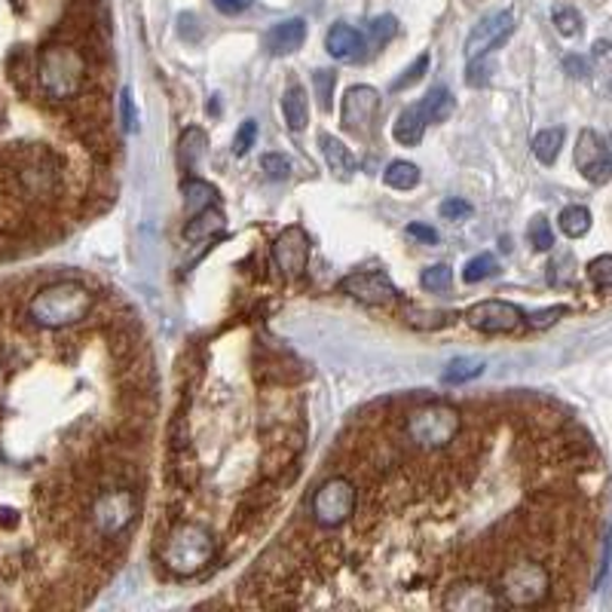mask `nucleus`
Wrapping results in <instances>:
<instances>
[{
	"label": "nucleus",
	"mask_w": 612,
	"mask_h": 612,
	"mask_svg": "<svg viewBox=\"0 0 612 612\" xmlns=\"http://www.w3.org/2000/svg\"><path fill=\"white\" fill-rule=\"evenodd\" d=\"M92 306H95V294L80 282H52L31 297L28 316L37 328L59 331V328L84 322L92 313Z\"/></svg>",
	"instance_id": "nucleus-1"
},
{
	"label": "nucleus",
	"mask_w": 612,
	"mask_h": 612,
	"mask_svg": "<svg viewBox=\"0 0 612 612\" xmlns=\"http://www.w3.org/2000/svg\"><path fill=\"white\" fill-rule=\"evenodd\" d=\"M37 86L52 102H71L86 86V55L71 43H50L37 55Z\"/></svg>",
	"instance_id": "nucleus-2"
},
{
	"label": "nucleus",
	"mask_w": 612,
	"mask_h": 612,
	"mask_svg": "<svg viewBox=\"0 0 612 612\" xmlns=\"http://www.w3.org/2000/svg\"><path fill=\"white\" fill-rule=\"evenodd\" d=\"M215 551H218L215 533L200 521H184L169 533L163 548V563L178 576H196L215 561Z\"/></svg>",
	"instance_id": "nucleus-3"
},
{
	"label": "nucleus",
	"mask_w": 612,
	"mask_h": 612,
	"mask_svg": "<svg viewBox=\"0 0 612 612\" xmlns=\"http://www.w3.org/2000/svg\"><path fill=\"white\" fill-rule=\"evenodd\" d=\"M551 573L548 566L533 558H524V561L509 563L499 576V588L496 595L502 600V607H518V610H527V607H543L551 597Z\"/></svg>",
	"instance_id": "nucleus-4"
},
{
	"label": "nucleus",
	"mask_w": 612,
	"mask_h": 612,
	"mask_svg": "<svg viewBox=\"0 0 612 612\" xmlns=\"http://www.w3.org/2000/svg\"><path fill=\"white\" fill-rule=\"evenodd\" d=\"M459 429H462L459 410L454 405H444V401L425 405L408 417V438L420 450H442L457 438Z\"/></svg>",
	"instance_id": "nucleus-5"
},
{
	"label": "nucleus",
	"mask_w": 612,
	"mask_h": 612,
	"mask_svg": "<svg viewBox=\"0 0 612 612\" xmlns=\"http://www.w3.org/2000/svg\"><path fill=\"white\" fill-rule=\"evenodd\" d=\"M138 509H141V502H138L136 490H129V487H107V490H102V494L92 499V509H89L92 527L104 539H114L123 530L132 527Z\"/></svg>",
	"instance_id": "nucleus-6"
},
{
	"label": "nucleus",
	"mask_w": 612,
	"mask_h": 612,
	"mask_svg": "<svg viewBox=\"0 0 612 612\" xmlns=\"http://www.w3.org/2000/svg\"><path fill=\"white\" fill-rule=\"evenodd\" d=\"M356 511V487L349 477H328L313 494V521L319 527H341Z\"/></svg>",
	"instance_id": "nucleus-7"
},
{
	"label": "nucleus",
	"mask_w": 612,
	"mask_h": 612,
	"mask_svg": "<svg viewBox=\"0 0 612 612\" xmlns=\"http://www.w3.org/2000/svg\"><path fill=\"white\" fill-rule=\"evenodd\" d=\"M466 322L477 328V331H484V334H511L527 319L509 301H481V304H475L466 313Z\"/></svg>",
	"instance_id": "nucleus-8"
},
{
	"label": "nucleus",
	"mask_w": 612,
	"mask_h": 612,
	"mask_svg": "<svg viewBox=\"0 0 612 612\" xmlns=\"http://www.w3.org/2000/svg\"><path fill=\"white\" fill-rule=\"evenodd\" d=\"M343 294L356 297L358 304L368 306H390L398 301V291L392 285V279L383 270L349 272L341 282Z\"/></svg>",
	"instance_id": "nucleus-9"
},
{
	"label": "nucleus",
	"mask_w": 612,
	"mask_h": 612,
	"mask_svg": "<svg viewBox=\"0 0 612 612\" xmlns=\"http://www.w3.org/2000/svg\"><path fill=\"white\" fill-rule=\"evenodd\" d=\"M511 31H514V13L511 10H499V13L481 18L466 40V59H481V55L494 52L499 43L509 40Z\"/></svg>",
	"instance_id": "nucleus-10"
},
{
	"label": "nucleus",
	"mask_w": 612,
	"mask_h": 612,
	"mask_svg": "<svg viewBox=\"0 0 612 612\" xmlns=\"http://www.w3.org/2000/svg\"><path fill=\"white\" fill-rule=\"evenodd\" d=\"M377 107H380V92L374 86H353L346 89L341 107V126L353 136H365L371 119H374Z\"/></svg>",
	"instance_id": "nucleus-11"
},
{
	"label": "nucleus",
	"mask_w": 612,
	"mask_h": 612,
	"mask_svg": "<svg viewBox=\"0 0 612 612\" xmlns=\"http://www.w3.org/2000/svg\"><path fill=\"white\" fill-rule=\"evenodd\" d=\"M576 166L591 184L612 181V156L607 151V141H600L595 129H585L576 144Z\"/></svg>",
	"instance_id": "nucleus-12"
},
{
	"label": "nucleus",
	"mask_w": 612,
	"mask_h": 612,
	"mask_svg": "<svg viewBox=\"0 0 612 612\" xmlns=\"http://www.w3.org/2000/svg\"><path fill=\"white\" fill-rule=\"evenodd\" d=\"M272 260L276 267L285 272L289 279L304 276L306 264H309V237L304 227H289L285 233H279L272 242Z\"/></svg>",
	"instance_id": "nucleus-13"
},
{
	"label": "nucleus",
	"mask_w": 612,
	"mask_h": 612,
	"mask_svg": "<svg viewBox=\"0 0 612 612\" xmlns=\"http://www.w3.org/2000/svg\"><path fill=\"white\" fill-rule=\"evenodd\" d=\"M444 610L457 612H481V610H496L502 607V600L496 595L494 588H487L484 582H454L442 597Z\"/></svg>",
	"instance_id": "nucleus-14"
},
{
	"label": "nucleus",
	"mask_w": 612,
	"mask_h": 612,
	"mask_svg": "<svg viewBox=\"0 0 612 612\" xmlns=\"http://www.w3.org/2000/svg\"><path fill=\"white\" fill-rule=\"evenodd\" d=\"M306 40V22L304 18H289V22H279L272 25L267 37H264V47L270 50V55H291L304 47Z\"/></svg>",
	"instance_id": "nucleus-15"
},
{
	"label": "nucleus",
	"mask_w": 612,
	"mask_h": 612,
	"mask_svg": "<svg viewBox=\"0 0 612 612\" xmlns=\"http://www.w3.org/2000/svg\"><path fill=\"white\" fill-rule=\"evenodd\" d=\"M319 148H322L328 169L334 171L337 178L346 181V178L356 171V156H353V151L343 144L341 138H334L331 132H319Z\"/></svg>",
	"instance_id": "nucleus-16"
},
{
	"label": "nucleus",
	"mask_w": 612,
	"mask_h": 612,
	"mask_svg": "<svg viewBox=\"0 0 612 612\" xmlns=\"http://www.w3.org/2000/svg\"><path fill=\"white\" fill-rule=\"evenodd\" d=\"M361 47H365V37L358 35L356 28L343 25V22H337V25L324 35V50L331 52L334 59H341V62L356 59Z\"/></svg>",
	"instance_id": "nucleus-17"
},
{
	"label": "nucleus",
	"mask_w": 612,
	"mask_h": 612,
	"mask_svg": "<svg viewBox=\"0 0 612 612\" xmlns=\"http://www.w3.org/2000/svg\"><path fill=\"white\" fill-rule=\"evenodd\" d=\"M425 117H423V107L420 104H408L398 119H395V126H392V136L398 144H405V148H413V144H420L423 141V132H425Z\"/></svg>",
	"instance_id": "nucleus-18"
},
{
	"label": "nucleus",
	"mask_w": 612,
	"mask_h": 612,
	"mask_svg": "<svg viewBox=\"0 0 612 612\" xmlns=\"http://www.w3.org/2000/svg\"><path fill=\"white\" fill-rule=\"evenodd\" d=\"M221 230H224L221 208L208 205V208H203V212H196V215L190 218L188 227H184V239H188V242H203V239L218 237Z\"/></svg>",
	"instance_id": "nucleus-19"
},
{
	"label": "nucleus",
	"mask_w": 612,
	"mask_h": 612,
	"mask_svg": "<svg viewBox=\"0 0 612 612\" xmlns=\"http://www.w3.org/2000/svg\"><path fill=\"white\" fill-rule=\"evenodd\" d=\"M282 114L289 123L291 132H301L309 123V102H306V92L301 86H289L285 95H282Z\"/></svg>",
	"instance_id": "nucleus-20"
},
{
	"label": "nucleus",
	"mask_w": 612,
	"mask_h": 612,
	"mask_svg": "<svg viewBox=\"0 0 612 612\" xmlns=\"http://www.w3.org/2000/svg\"><path fill=\"white\" fill-rule=\"evenodd\" d=\"M420 107H423L425 123H444V119L454 114L457 102H454V95H450L447 86H435L423 102H420Z\"/></svg>",
	"instance_id": "nucleus-21"
},
{
	"label": "nucleus",
	"mask_w": 612,
	"mask_h": 612,
	"mask_svg": "<svg viewBox=\"0 0 612 612\" xmlns=\"http://www.w3.org/2000/svg\"><path fill=\"white\" fill-rule=\"evenodd\" d=\"M563 132L561 126H554V129H543L539 136L533 138V156L543 163V166H554V160L561 156V148H563Z\"/></svg>",
	"instance_id": "nucleus-22"
},
{
	"label": "nucleus",
	"mask_w": 612,
	"mask_h": 612,
	"mask_svg": "<svg viewBox=\"0 0 612 612\" xmlns=\"http://www.w3.org/2000/svg\"><path fill=\"white\" fill-rule=\"evenodd\" d=\"M484 374V361L481 358H454L447 368H444L442 380L447 386H462V383H469V380H475V377Z\"/></svg>",
	"instance_id": "nucleus-23"
},
{
	"label": "nucleus",
	"mask_w": 612,
	"mask_h": 612,
	"mask_svg": "<svg viewBox=\"0 0 612 612\" xmlns=\"http://www.w3.org/2000/svg\"><path fill=\"white\" fill-rule=\"evenodd\" d=\"M558 224H561L563 237L582 239L591 230V212H588L585 205H566L561 212V218H558Z\"/></svg>",
	"instance_id": "nucleus-24"
},
{
	"label": "nucleus",
	"mask_w": 612,
	"mask_h": 612,
	"mask_svg": "<svg viewBox=\"0 0 612 612\" xmlns=\"http://www.w3.org/2000/svg\"><path fill=\"white\" fill-rule=\"evenodd\" d=\"M383 181L392 190H413L420 184V169L408 160H395V163H390V169L383 171Z\"/></svg>",
	"instance_id": "nucleus-25"
},
{
	"label": "nucleus",
	"mask_w": 612,
	"mask_h": 612,
	"mask_svg": "<svg viewBox=\"0 0 612 612\" xmlns=\"http://www.w3.org/2000/svg\"><path fill=\"white\" fill-rule=\"evenodd\" d=\"M215 196H218V190L212 188V184H205V181L190 178L188 184H184V200H188L190 215H196V212L208 208V205L215 203Z\"/></svg>",
	"instance_id": "nucleus-26"
},
{
	"label": "nucleus",
	"mask_w": 612,
	"mask_h": 612,
	"mask_svg": "<svg viewBox=\"0 0 612 612\" xmlns=\"http://www.w3.org/2000/svg\"><path fill=\"white\" fill-rule=\"evenodd\" d=\"M499 272V260L494 255H477L472 257L469 264H466V270H462V279L469 282V285H475V282H484V279H490Z\"/></svg>",
	"instance_id": "nucleus-27"
},
{
	"label": "nucleus",
	"mask_w": 612,
	"mask_h": 612,
	"mask_svg": "<svg viewBox=\"0 0 612 612\" xmlns=\"http://www.w3.org/2000/svg\"><path fill=\"white\" fill-rule=\"evenodd\" d=\"M420 285L432 294H442L454 285V270L447 264H435V267H425L423 276H420Z\"/></svg>",
	"instance_id": "nucleus-28"
},
{
	"label": "nucleus",
	"mask_w": 612,
	"mask_h": 612,
	"mask_svg": "<svg viewBox=\"0 0 612 612\" xmlns=\"http://www.w3.org/2000/svg\"><path fill=\"white\" fill-rule=\"evenodd\" d=\"M527 239L536 252H551V248H554V230H551V224L545 221L543 215H536V218L530 221Z\"/></svg>",
	"instance_id": "nucleus-29"
},
{
	"label": "nucleus",
	"mask_w": 612,
	"mask_h": 612,
	"mask_svg": "<svg viewBox=\"0 0 612 612\" xmlns=\"http://www.w3.org/2000/svg\"><path fill=\"white\" fill-rule=\"evenodd\" d=\"M205 151V132L203 129H188L184 138H181V163L193 169L200 163V156Z\"/></svg>",
	"instance_id": "nucleus-30"
},
{
	"label": "nucleus",
	"mask_w": 612,
	"mask_h": 612,
	"mask_svg": "<svg viewBox=\"0 0 612 612\" xmlns=\"http://www.w3.org/2000/svg\"><path fill=\"white\" fill-rule=\"evenodd\" d=\"M313 86H316V99L322 111H331V99H334V86H337V74L331 68H319L313 74Z\"/></svg>",
	"instance_id": "nucleus-31"
},
{
	"label": "nucleus",
	"mask_w": 612,
	"mask_h": 612,
	"mask_svg": "<svg viewBox=\"0 0 612 612\" xmlns=\"http://www.w3.org/2000/svg\"><path fill=\"white\" fill-rule=\"evenodd\" d=\"M425 71H429V52L417 55V62H413L410 68L401 71V77H395L390 89H392V92H401V89H410V86H417L420 80H423Z\"/></svg>",
	"instance_id": "nucleus-32"
},
{
	"label": "nucleus",
	"mask_w": 612,
	"mask_h": 612,
	"mask_svg": "<svg viewBox=\"0 0 612 612\" xmlns=\"http://www.w3.org/2000/svg\"><path fill=\"white\" fill-rule=\"evenodd\" d=\"M551 18H554V28H558L563 37H576L578 31H582V16H578L573 7H554Z\"/></svg>",
	"instance_id": "nucleus-33"
},
{
	"label": "nucleus",
	"mask_w": 612,
	"mask_h": 612,
	"mask_svg": "<svg viewBox=\"0 0 612 612\" xmlns=\"http://www.w3.org/2000/svg\"><path fill=\"white\" fill-rule=\"evenodd\" d=\"M588 279L597 289L612 291V255H600L588 264Z\"/></svg>",
	"instance_id": "nucleus-34"
},
{
	"label": "nucleus",
	"mask_w": 612,
	"mask_h": 612,
	"mask_svg": "<svg viewBox=\"0 0 612 612\" xmlns=\"http://www.w3.org/2000/svg\"><path fill=\"white\" fill-rule=\"evenodd\" d=\"M398 31V22L395 16H377L371 25H368V37H371V43L374 47H383V43H390L392 37Z\"/></svg>",
	"instance_id": "nucleus-35"
},
{
	"label": "nucleus",
	"mask_w": 612,
	"mask_h": 612,
	"mask_svg": "<svg viewBox=\"0 0 612 612\" xmlns=\"http://www.w3.org/2000/svg\"><path fill=\"white\" fill-rule=\"evenodd\" d=\"M260 169L267 171V178H272V181H285L291 175V163L282 153H264L260 156Z\"/></svg>",
	"instance_id": "nucleus-36"
},
{
	"label": "nucleus",
	"mask_w": 612,
	"mask_h": 612,
	"mask_svg": "<svg viewBox=\"0 0 612 612\" xmlns=\"http://www.w3.org/2000/svg\"><path fill=\"white\" fill-rule=\"evenodd\" d=\"M255 138H257V123L255 119H245V123L239 126L237 138H233V153H237V156H245V153L252 151Z\"/></svg>",
	"instance_id": "nucleus-37"
},
{
	"label": "nucleus",
	"mask_w": 612,
	"mask_h": 612,
	"mask_svg": "<svg viewBox=\"0 0 612 612\" xmlns=\"http://www.w3.org/2000/svg\"><path fill=\"white\" fill-rule=\"evenodd\" d=\"M119 117H123V129H126V132H136L138 117H136V104H132V92H129V89L119 92Z\"/></svg>",
	"instance_id": "nucleus-38"
},
{
	"label": "nucleus",
	"mask_w": 612,
	"mask_h": 612,
	"mask_svg": "<svg viewBox=\"0 0 612 612\" xmlns=\"http://www.w3.org/2000/svg\"><path fill=\"white\" fill-rule=\"evenodd\" d=\"M487 80H490V65L484 62V55H481V59H469L466 84H469V86H487Z\"/></svg>",
	"instance_id": "nucleus-39"
},
{
	"label": "nucleus",
	"mask_w": 612,
	"mask_h": 612,
	"mask_svg": "<svg viewBox=\"0 0 612 612\" xmlns=\"http://www.w3.org/2000/svg\"><path fill=\"white\" fill-rule=\"evenodd\" d=\"M469 215H472V205L466 200H444L442 203V218L447 221H466Z\"/></svg>",
	"instance_id": "nucleus-40"
},
{
	"label": "nucleus",
	"mask_w": 612,
	"mask_h": 612,
	"mask_svg": "<svg viewBox=\"0 0 612 612\" xmlns=\"http://www.w3.org/2000/svg\"><path fill=\"white\" fill-rule=\"evenodd\" d=\"M563 71H566L570 77H576V80H582V77H588V74H591V68H588V59H582V55H566V59H563Z\"/></svg>",
	"instance_id": "nucleus-41"
},
{
	"label": "nucleus",
	"mask_w": 612,
	"mask_h": 612,
	"mask_svg": "<svg viewBox=\"0 0 612 612\" xmlns=\"http://www.w3.org/2000/svg\"><path fill=\"white\" fill-rule=\"evenodd\" d=\"M563 313H566L563 306H551V309H543V313L530 316L527 322H530V328H548V324H551V322H558Z\"/></svg>",
	"instance_id": "nucleus-42"
},
{
	"label": "nucleus",
	"mask_w": 612,
	"mask_h": 612,
	"mask_svg": "<svg viewBox=\"0 0 612 612\" xmlns=\"http://www.w3.org/2000/svg\"><path fill=\"white\" fill-rule=\"evenodd\" d=\"M408 237L420 239L425 245H435V242H438V230H435V227H425V224H410Z\"/></svg>",
	"instance_id": "nucleus-43"
},
{
	"label": "nucleus",
	"mask_w": 612,
	"mask_h": 612,
	"mask_svg": "<svg viewBox=\"0 0 612 612\" xmlns=\"http://www.w3.org/2000/svg\"><path fill=\"white\" fill-rule=\"evenodd\" d=\"M255 0H215V7L227 13V16H237V13H245Z\"/></svg>",
	"instance_id": "nucleus-44"
},
{
	"label": "nucleus",
	"mask_w": 612,
	"mask_h": 612,
	"mask_svg": "<svg viewBox=\"0 0 612 612\" xmlns=\"http://www.w3.org/2000/svg\"><path fill=\"white\" fill-rule=\"evenodd\" d=\"M595 55L600 59V62H612V43H610V40H597Z\"/></svg>",
	"instance_id": "nucleus-45"
},
{
	"label": "nucleus",
	"mask_w": 612,
	"mask_h": 612,
	"mask_svg": "<svg viewBox=\"0 0 612 612\" xmlns=\"http://www.w3.org/2000/svg\"><path fill=\"white\" fill-rule=\"evenodd\" d=\"M607 151H610V156H612V136L607 138Z\"/></svg>",
	"instance_id": "nucleus-46"
}]
</instances>
